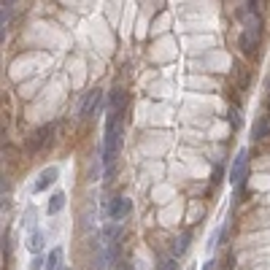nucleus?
<instances>
[{
  "label": "nucleus",
  "instance_id": "13",
  "mask_svg": "<svg viewBox=\"0 0 270 270\" xmlns=\"http://www.w3.org/2000/svg\"><path fill=\"white\" fill-rule=\"evenodd\" d=\"M41 249H43V235H41V233H33V235H30V252L38 254Z\"/></svg>",
  "mask_w": 270,
  "mask_h": 270
},
{
  "label": "nucleus",
  "instance_id": "10",
  "mask_svg": "<svg viewBox=\"0 0 270 270\" xmlns=\"http://www.w3.org/2000/svg\"><path fill=\"white\" fill-rule=\"evenodd\" d=\"M62 208H65V195H62V192H57V195H52V197H49L46 214H49V216H54V214H60Z\"/></svg>",
  "mask_w": 270,
  "mask_h": 270
},
{
  "label": "nucleus",
  "instance_id": "8",
  "mask_svg": "<svg viewBox=\"0 0 270 270\" xmlns=\"http://www.w3.org/2000/svg\"><path fill=\"white\" fill-rule=\"evenodd\" d=\"M252 138L254 141H265L270 138V117H259L254 122V127H252Z\"/></svg>",
  "mask_w": 270,
  "mask_h": 270
},
{
  "label": "nucleus",
  "instance_id": "12",
  "mask_svg": "<svg viewBox=\"0 0 270 270\" xmlns=\"http://www.w3.org/2000/svg\"><path fill=\"white\" fill-rule=\"evenodd\" d=\"M189 240H192L189 233H181V238L173 240V257H181V254H184V252H187V246H189Z\"/></svg>",
  "mask_w": 270,
  "mask_h": 270
},
{
  "label": "nucleus",
  "instance_id": "7",
  "mask_svg": "<svg viewBox=\"0 0 270 270\" xmlns=\"http://www.w3.org/2000/svg\"><path fill=\"white\" fill-rule=\"evenodd\" d=\"M57 176H60V170H57L54 165H52V168H46V170H41V176H38V181H35V187H33V189H35V192H43L49 184H54Z\"/></svg>",
  "mask_w": 270,
  "mask_h": 270
},
{
  "label": "nucleus",
  "instance_id": "9",
  "mask_svg": "<svg viewBox=\"0 0 270 270\" xmlns=\"http://www.w3.org/2000/svg\"><path fill=\"white\" fill-rule=\"evenodd\" d=\"M52 132H54V127L49 124V127H41V130H35V135L30 138V151H38L46 143V138H52Z\"/></svg>",
  "mask_w": 270,
  "mask_h": 270
},
{
  "label": "nucleus",
  "instance_id": "15",
  "mask_svg": "<svg viewBox=\"0 0 270 270\" xmlns=\"http://www.w3.org/2000/svg\"><path fill=\"white\" fill-rule=\"evenodd\" d=\"M62 270H71V267H62Z\"/></svg>",
  "mask_w": 270,
  "mask_h": 270
},
{
  "label": "nucleus",
  "instance_id": "11",
  "mask_svg": "<svg viewBox=\"0 0 270 270\" xmlns=\"http://www.w3.org/2000/svg\"><path fill=\"white\" fill-rule=\"evenodd\" d=\"M62 249H52L49 257H46V270H62Z\"/></svg>",
  "mask_w": 270,
  "mask_h": 270
},
{
  "label": "nucleus",
  "instance_id": "14",
  "mask_svg": "<svg viewBox=\"0 0 270 270\" xmlns=\"http://www.w3.org/2000/svg\"><path fill=\"white\" fill-rule=\"evenodd\" d=\"M114 270H130L127 265H117V267H114Z\"/></svg>",
  "mask_w": 270,
  "mask_h": 270
},
{
  "label": "nucleus",
  "instance_id": "2",
  "mask_svg": "<svg viewBox=\"0 0 270 270\" xmlns=\"http://www.w3.org/2000/svg\"><path fill=\"white\" fill-rule=\"evenodd\" d=\"M257 43H259V22L252 19V22L243 27V33H240V49L246 54H252L257 49Z\"/></svg>",
  "mask_w": 270,
  "mask_h": 270
},
{
  "label": "nucleus",
  "instance_id": "5",
  "mask_svg": "<svg viewBox=\"0 0 270 270\" xmlns=\"http://www.w3.org/2000/svg\"><path fill=\"white\" fill-rule=\"evenodd\" d=\"M130 211H132V200L130 197H117L108 208V216H111V221H122Z\"/></svg>",
  "mask_w": 270,
  "mask_h": 270
},
{
  "label": "nucleus",
  "instance_id": "6",
  "mask_svg": "<svg viewBox=\"0 0 270 270\" xmlns=\"http://www.w3.org/2000/svg\"><path fill=\"white\" fill-rule=\"evenodd\" d=\"M124 105H127V92H124V89H114L111 92V117H122Z\"/></svg>",
  "mask_w": 270,
  "mask_h": 270
},
{
  "label": "nucleus",
  "instance_id": "16",
  "mask_svg": "<svg viewBox=\"0 0 270 270\" xmlns=\"http://www.w3.org/2000/svg\"><path fill=\"white\" fill-rule=\"evenodd\" d=\"M160 270H162V267H160Z\"/></svg>",
  "mask_w": 270,
  "mask_h": 270
},
{
  "label": "nucleus",
  "instance_id": "4",
  "mask_svg": "<svg viewBox=\"0 0 270 270\" xmlns=\"http://www.w3.org/2000/svg\"><path fill=\"white\" fill-rule=\"evenodd\" d=\"M100 98H103V92H100V89H92V92H86V95H84V100H81V108H79V114H81L84 119H89L92 114L98 111Z\"/></svg>",
  "mask_w": 270,
  "mask_h": 270
},
{
  "label": "nucleus",
  "instance_id": "1",
  "mask_svg": "<svg viewBox=\"0 0 270 270\" xmlns=\"http://www.w3.org/2000/svg\"><path fill=\"white\" fill-rule=\"evenodd\" d=\"M122 117H108L105 122V143H103V165L105 170H111L114 160L119 154V146H122V124H119Z\"/></svg>",
  "mask_w": 270,
  "mask_h": 270
},
{
  "label": "nucleus",
  "instance_id": "3",
  "mask_svg": "<svg viewBox=\"0 0 270 270\" xmlns=\"http://www.w3.org/2000/svg\"><path fill=\"white\" fill-rule=\"evenodd\" d=\"M246 165H249V151H246V149H240V151L235 154L233 170H230V184H233V187H238L240 181H243V176H246Z\"/></svg>",
  "mask_w": 270,
  "mask_h": 270
}]
</instances>
